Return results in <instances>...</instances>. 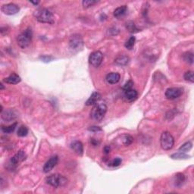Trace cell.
Instances as JSON below:
<instances>
[{"mask_svg": "<svg viewBox=\"0 0 194 194\" xmlns=\"http://www.w3.org/2000/svg\"><path fill=\"white\" fill-rule=\"evenodd\" d=\"M134 142V138L132 137L130 135L126 134V135L123 136V143L125 146H129Z\"/></svg>", "mask_w": 194, "mask_h": 194, "instance_id": "f1b7e54d", "label": "cell"}, {"mask_svg": "<svg viewBox=\"0 0 194 194\" xmlns=\"http://www.w3.org/2000/svg\"><path fill=\"white\" fill-rule=\"evenodd\" d=\"M28 134V128L24 125H21L20 126V127L18 130L17 134L18 136H21V137H23V136H26Z\"/></svg>", "mask_w": 194, "mask_h": 194, "instance_id": "4316f807", "label": "cell"}, {"mask_svg": "<svg viewBox=\"0 0 194 194\" xmlns=\"http://www.w3.org/2000/svg\"><path fill=\"white\" fill-rule=\"evenodd\" d=\"M183 59L184 60L185 62L188 64H193V54L190 52H186L183 55Z\"/></svg>", "mask_w": 194, "mask_h": 194, "instance_id": "603a6c76", "label": "cell"}, {"mask_svg": "<svg viewBox=\"0 0 194 194\" xmlns=\"http://www.w3.org/2000/svg\"><path fill=\"white\" fill-rule=\"evenodd\" d=\"M129 60H130V59H129L128 56H127V55H121L117 57L115 60V62L117 64H118V65L124 66L126 65V64L128 63Z\"/></svg>", "mask_w": 194, "mask_h": 194, "instance_id": "d6986e66", "label": "cell"}, {"mask_svg": "<svg viewBox=\"0 0 194 194\" xmlns=\"http://www.w3.org/2000/svg\"><path fill=\"white\" fill-rule=\"evenodd\" d=\"M27 158V155L24 150H20L11 159L10 164L12 166L16 167L23 162Z\"/></svg>", "mask_w": 194, "mask_h": 194, "instance_id": "30bf717a", "label": "cell"}, {"mask_svg": "<svg viewBox=\"0 0 194 194\" xmlns=\"http://www.w3.org/2000/svg\"><path fill=\"white\" fill-rule=\"evenodd\" d=\"M46 184L55 188L62 187L68 183V179L65 177L59 174H54L48 176L46 178Z\"/></svg>", "mask_w": 194, "mask_h": 194, "instance_id": "3957f363", "label": "cell"}, {"mask_svg": "<svg viewBox=\"0 0 194 194\" xmlns=\"http://www.w3.org/2000/svg\"><path fill=\"white\" fill-rule=\"evenodd\" d=\"M32 38H33V31L31 28H28L22 32L20 35L17 37V43L18 45L21 48H26L30 46L31 43Z\"/></svg>", "mask_w": 194, "mask_h": 194, "instance_id": "7a4b0ae2", "label": "cell"}, {"mask_svg": "<svg viewBox=\"0 0 194 194\" xmlns=\"http://www.w3.org/2000/svg\"><path fill=\"white\" fill-rule=\"evenodd\" d=\"M102 129L100 128V127H96V126H92L89 128V130L93 131V132H97V131H100Z\"/></svg>", "mask_w": 194, "mask_h": 194, "instance_id": "836d02e7", "label": "cell"}, {"mask_svg": "<svg viewBox=\"0 0 194 194\" xmlns=\"http://www.w3.org/2000/svg\"><path fill=\"white\" fill-rule=\"evenodd\" d=\"M184 78L186 81H189L190 83L194 82V77H193V72L192 71H188L184 74Z\"/></svg>", "mask_w": 194, "mask_h": 194, "instance_id": "83f0119b", "label": "cell"}, {"mask_svg": "<svg viewBox=\"0 0 194 194\" xmlns=\"http://www.w3.org/2000/svg\"><path fill=\"white\" fill-rule=\"evenodd\" d=\"M59 161V158L57 156H53V157L50 158L48 160L46 161V164L43 166V171L45 173H48L50 171L53 169L54 167L57 165Z\"/></svg>", "mask_w": 194, "mask_h": 194, "instance_id": "8fae6325", "label": "cell"}, {"mask_svg": "<svg viewBox=\"0 0 194 194\" xmlns=\"http://www.w3.org/2000/svg\"><path fill=\"white\" fill-rule=\"evenodd\" d=\"M171 158L173 159H189L190 156L186 155L185 152H179L177 153H174L171 156Z\"/></svg>", "mask_w": 194, "mask_h": 194, "instance_id": "7402d4cb", "label": "cell"}, {"mask_svg": "<svg viewBox=\"0 0 194 194\" xmlns=\"http://www.w3.org/2000/svg\"><path fill=\"white\" fill-rule=\"evenodd\" d=\"M91 144H92L93 146H98L99 145H100V142H98L95 139H91Z\"/></svg>", "mask_w": 194, "mask_h": 194, "instance_id": "e575fe53", "label": "cell"}, {"mask_svg": "<svg viewBox=\"0 0 194 194\" xmlns=\"http://www.w3.org/2000/svg\"><path fill=\"white\" fill-rule=\"evenodd\" d=\"M161 147L164 150H170L173 148L175 144V139L173 136L168 131H164L161 134L160 138Z\"/></svg>", "mask_w": 194, "mask_h": 194, "instance_id": "5b68a950", "label": "cell"}, {"mask_svg": "<svg viewBox=\"0 0 194 194\" xmlns=\"http://www.w3.org/2000/svg\"><path fill=\"white\" fill-rule=\"evenodd\" d=\"M133 85H134V82H133L132 80H128V81H127L126 84L124 85L123 89L125 91H126V90H128V89H132Z\"/></svg>", "mask_w": 194, "mask_h": 194, "instance_id": "d6a6232c", "label": "cell"}, {"mask_svg": "<svg viewBox=\"0 0 194 194\" xmlns=\"http://www.w3.org/2000/svg\"><path fill=\"white\" fill-rule=\"evenodd\" d=\"M101 99V94L98 92H94L92 93L90 97L87 100V101L86 102V105L87 106H90V105H96V102L100 100Z\"/></svg>", "mask_w": 194, "mask_h": 194, "instance_id": "4fadbf2b", "label": "cell"}, {"mask_svg": "<svg viewBox=\"0 0 194 194\" xmlns=\"http://www.w3.org/2000/svg\"><path fill=\"white\" fill-rule=\"evenodd\" d=\"M16 117L17 116H16L15 113L12 110L5 111L4 112H2V118L6 122L14 121L16 118Z\"/></svg>", "mask_w": 194, "mask_h": 194, "instance_id": "2e32d148", "label": "cell"}, {"mask_svg": "<svg viewBox=\"0 0 194 194\" xmlns=\"http://www.w3.org/2000/svg\"><path fill=\"white\" fill-rule=\"evenodd\" d=\"M184 93L182 88L181 87H171L165 91V96L168 100H175L180 97Z\"/></svg>", "mask_w": 194, "mask_h": 194, "instance_id": "ba28073f", "label": "cell"}, {"mask_svg": "<svg viewBox=\"0 0 194 194\" xmlns=\"http://www.w3.org/2000/svg\"><path fill=\"white\" fill-rule=\"evenodd\" d=\"M111 151V148L110 146H105V147H104V152H105V154H108Z\"/></svg>", "mask_w": 194, "mask_h": 194, "instance_id": "d590c367", "label": "cell"}, {"mask_svg": "<svg viewBox=\"0 0 194 194\" xmlns=\"http://www.w3.org/2000/svg\"><path fill=\"white\" fill-rule=\"evenodd\" d=\"M97 3V1H93V0H85V1H83L82 4L84 8H88L89 7L93 6V5H95Z\"/></svg>", "mask_w": 194, "mask_h": 194, "instance_id": "f546056e", "label": "cell"}, {"mask_svg": "<svg viewBox=\"0 0 194 194\" xmlns=\"http://www.w3.org/2000/svg\"><path fill=\"white\" fill-rule=\"evenodd\" d=\"M107 112V106L103 102L96 103L91 111L90 116L96 121H101Z\"/></svg>", "mask_w": 194, "mask_h": 194, "instance_id": "277c9868", "label": "cell"}, {"mask_svg": "<svg viewBox=\"0 0 194 194\" xmlns=\"http://www.w3.org/2000/svg\"><path fill=\"white\" fill-rule=\"evenodd\" d=\"M125 26H126V29L128 30L130 33H137V32L140 31V30L136 27L135 24H134V23L131 21H127V22L126 23V24H125Z\"/></svg>", "mask_w": 194, "mask_h": 194, "instance_id": "44dd1931", "label": "cell"}, {"mask_svg": "<svg viewBox=\"0 0 194 194\" xmlns=\"http://www.w3.org/2000/svg\"><path fill=\"white\" fill-rule=\"evenodd\" d=\"M185 181V176L182 173H177L175 175V185L177 187H181Z\"/></svg>", "mask_w": 194, "mask_h": 194, "instance_id": "ffe728a7", "label": "cell"}, {"mask_svg": "<svg viewBox=\"0 0 194 194\" xmlns=\"http://www.w3.org/2000/svg\"><path fill=\"white\" fill-rule=\"evenodd\" d=\"M16 127H17V123H14L12 125H9L8 127H2V131L4 134H12L14 130H15Z\"/></svg>", "mask_w": 194, "mask_h": 194, "instance_id": "cb8c5ba5", "label": "cell"}, {"mask_svg": "<svg viewBox=\"0 0 194 194\" xmlns=\"http://www.w3.org/2000/svg\"><path fill=\"white\" fill-rule=\"evenodd\" d=\"M127 12V7L126 5H122V6L117 8L114 12V16L116 18H121L126 15Z\"/></svg>", "mask_w": 194, "mask_h": 194, "instance_id": "ac0fdd59", "label": "cell"}, {"mask_svg": "<svg viewBox=\"0 0 194 194\" xmlns=\"http://www.w3.org/2000/svg\"><path fill=\"white\" fill-rule=\"evenodd\" d=\"M21 79L18 74H17L15 73H12L8 78H5L4 80H3V81L8 84H17L21 82Z\"/></svg>", "mask_w": 194, "mask_h": 194, "instance_id": "5bb4252c", "label": "cell"}, {"mask_svg": "<svg viewBox=\"0 0 194 194\" xmlns=\"http://www.w3.org/2000/svg\"><path fill=\"white\" fill-rule=\"evenodd\" d=\"M192 146H193V144H192L191 142L188 141L186 142V143H184L181 147L179 148L180 152H186L188 151H190L192 149Z\"/></svg>", "mask_w": 194, "mask_h": 194, "instance_id": "484cf974", "label": "cell"}, {"mask_svg": "<svg viewBox=\"0 0 194 194\" xmlns=\"http://www.w3.org/2000/svg\"><path fill=\"white\" fill-rule=\"evenodd\" d=\"M39 59L43 61V62H50L51 61H53L54 58L53 56H50V55H42V56L39 57Z\"/></svg>", "mask_w": 194, "mask_h": 194, "instance_id": "1f68e13d", "label": "cell"}, {"mask_svg": "<svg viewBox=\"0 0 194 194\" xmlns=\"http://www.w3.org/2000/svg\"><path fill=\"white\" fill-rule=\"evenodd\" d=\"M69 45L70 48H71V49L75 50V51H78L80 48L83 47V45H84L81 37L79 35H77V34L73 35L72 37H71V39H70Z\"/></svg>", "mask_w": 194, "mask_h": 194, "instance_id": "9c48e42d", "label": "cell"}, {"mask_svg": "<svg viewBox=\"0 0 194 194\" xmlns=\"http://www.w3.org/2000/svg\"><path fill=\"white\" fill-rule=\"evenodd\" d=\"M33 16L37 21L44 24H53L54 16L49 10L46 8H39L36 10L33 13Z\"/></svg>", "mask_w": 194, "mask_h": 194, "instance_id": "6da1fadb", "label": "cell"}, {"mask_svg": "<svg viewBox=\"0 0 194 194\" xmlns=\"http://www.w3.org/2000/svg\"><path fill=\"white\" fill-rule=\"evenodd\" d=\"M102 60H103V54L100 51L93 52L89 57V64L96 68L99 67L102 64Z\"/></svg>", "mask_w": 194, "mask_h": 194, "instance_id": "8992f818", "label": "cell"}, {"mask_svg": "<svg viewBox=\"0 0 194 194\" xmlns=\"http://www.w3.org/2000/svg\"><path fill=\"white\" fill-rule=\"evenodd\" d=\"M121 76L117 72H112L108 74L106 76V80L109 84H115L119 82Z\"/></svg>", "mask_w": 194, "mask_h": 194, "instance_id": "9a60e30c", "label": "cell"}, {"mask_svg": "<svg viewBox=\"0 0 194 194\" xmlns=\"http://www.w3.org/2000/svg\"><path fill=\"white\" fill-rule=\"evenodd\" d=\"M135 41H136L135 37H134V36H133V37H130V38L126 41V43H125V46L127 48V49L131 50L133 48H134V44H135Z\"/></svg>", "mask_w": 194, "mask_h": 194, "instance_id": "d4e9b609", "label": "cell"}, {"mask_svg": "<svg viewBox=\"0 0 194 194\" xmlns=\"http://www.w3.org/2000/svg\"><path fill=\"white\" fill-rule=\"evenodd\" d=\"M137 96H138V93L136 89H128V90L125 91V98H126V100L129 102L134 101V100L137 98Z\"/></svg>", "mask_w": 194, "mask_h": 194, "instance_id": "e0dca14e", "label": "cell"}, {"mask_svg": "<svg viewBox=\"0 0 194 194\" xmlns=\"http://www.w3.org/2000/svg\"><path fill=\"white\" fill-rule=\"evenodd\" d=\"M1 11L7 15H14L18 13L20 8L18 5L15 3H8V4L3 5L1 8Z\"/></svg>", "mask_w": 194, "mask_h": 194, "instance_id": "52a82bcc", "label": "cell"}, {"mask_svg": "<svg viewBox=\"0 0 194 194\" xmlns=\"http://www.w3.org/2000/svg\"><path fill=\"white\" fill-rule=\"evenodd\" d=\"M0 86H1V90H3V89H4V87H3V84H0Z\"/></svg>", "mask_w": 194, "mask_h": 194, "instance_id": "74e56055", "label": "cell"}, {"mask_svg": "<svg viewBox=\"0 0 194 194\" xmlns=\"http://www.w3.org/2000/svg\"><path fill=\"white\" fill-rule=\"evenodd\" d=\"M30 3H32V4H33V5H37L39 3V2H33V1H30Z\"/></svg>", "mask_w": 194, "mask_h": 194, "instance_id": "8d00e7d4", "label": "cell"}, {"mask_svg": "<svg viewBox=\"0 0 194 194\" xmlns=\"http://www.w3.org/2000/svg\"><path fill=\"white\" fill-rule=\"evenodd\" d=\"M71 148L75 153L79 156H82L84 153V146L80 141L75 140L72 142L71 144Z\"/></svg>", "mask_w": 194, "mask_h": 194, "instance_id": "7c38bea8", "label": "cell"}, {"mask_svg": "<svg viewBox=\"0 0 194 194\" xmlns=\"http://www.w3.org/2000/svg\"><path fill=\"white\" fill-rule=\"evenodd\" d=\"M121 162L122 160L121 158H115V159H113V160L109 163V165L112 167H118L121 164Z\"/></svg>", "mask_w": 194, "mask_h": 194, "instance_id": "4dcf8cb0", "label": "cell"}]
</instances>
